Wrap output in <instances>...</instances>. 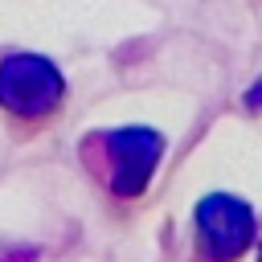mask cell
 Wrapping results in <instances>:
<instances>
[{
    "label": "cell",
    "instance_id": "1",
    "mask_svg": "<svg viewBox=\"0 0 262 262\" xmlns=\"http://www.w3.org/2000/svg\"><path fill=\"white\" fill-rule=\"evenodd\" d=\"M66 94V82L53 61L37 53H12L0 61V106L20 119H45L57 111Z\"/></svg>",
    "mask_w": 262,
    "mask_h": 262
},
{
    "label": "cell",
    "instance_id": "2",
    "mask_svg": "<svg viewBox=\"0 0 262 262\" xmlns=\"http://www.w3.org/2000/svg\"><path fill=\"white\" fill-rule=\"evenodd\" d=\"M196 242L209 262H237L254 242V213L246 201L213 192L196 205Z\"/></svg>",
    "mask_w": 262,
    "mask_h": 262
},
{
    "label": "cell",
    "instance_id": "3",
    "mask_svg": "<svg viewBox=\"0 0 262 262\" xmlns=\"http://www.w3.org/2000/svg\"><path fill=\"white\" fill-rule=\"evenodd\" d=\"M106 147V164H111V188L115 196H139L164 156V139L147 127H123V131H111L102 139Z\"/></svg>",
    "mask_w": 262,
    "mask_h": 262
},
{
    "label": "cell",
    "instance_id": "4",
    "mask_svg": "<svg viewBox=\"0 0 262 262\" xmlns=\"http://www.w3.org/2000/svg\"><path fill=\"white\" fill-rule=\"evenodd\" d=\"M250 106H262V82H258V86L250 90Z\"/></svg>",
    "mask_w": 262,
    "mask_h": 262
}]
</instances>
